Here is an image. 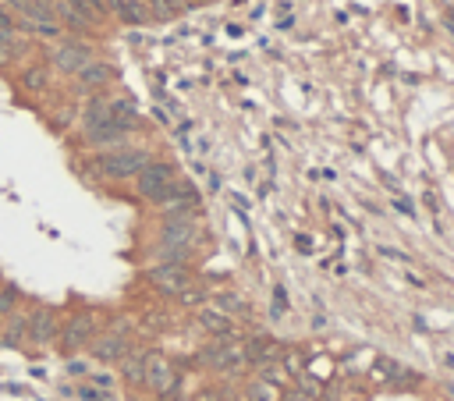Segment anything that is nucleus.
Wrapping results in <instances>:
<instances>
[{"label": "nucleus", "mask_w": 454, "mask_h": 401, "mask_svg": "<svg viewBox=\"0 0 454 401\" xmlns=\"http://www.w3.org/2000/svg\"><path fill=\"white\" fill-rule=\"evenodd\" d=\"M149 160V149H139V146H121V149H110V153H100L96 157V174L100 178H114V181H121V178H135Z\"/></svg>", "instance_id": "obj_1"}, {"label": "nucleus", "mask_w": 454, "mask_h": 401, "mask_svg": "<svg viewBox=\"0 0 454 401\" xmlns=\"http://www.w3.org/2000/svg\"><path fill=\"white\" fill-rule=\"evenodd\" d=\"M174 185H177V174L171 164H160V160H149L139 174H135V192L149 203H164L171 192H174Z\"/></svg>", "instance_id": "obj_2"}, {"label": "nucleus", "mask_w": 454, "mask_h": 401, "mask_svg": "<svg viewBox=\"0 0 454 401\" xmlns=\"http://www.w3.org/2000/svg\"><path fill=\"white\" fill-rule=\"evenodd\" d=\"M93 334H96V313L82 309V313H75L68 323H60L57 341H60V348L71 355V352H78V348H85L89 341H93Z\"/></svg>", "instance_id": "obj_3"}, {"label": "nucleus", "mask_w": 454, "mask_h": 401, "mask_svg": "<svg viewBox=\"0 0 454 401\" xmlns=\"http://www.w3.org/2000/svg\"><path fill=\"white\" fill-rule=\"evenodd\" d=\"M132 352V341H128V323L117 320L107 334H100V341H93V359L100 362H121Z\"/></svg>", "instance_id": "obj_4"}, {"label": "nucleus", "mask_w": 454, "mask_h": 401, "mask_svg": "<svg viewBox=\"0 0 454 401\" xmlns=\"http://www.w3.org/2000/svg\"><path fill=\"white\" fill-rule=\"evenodd\" d=\"M89 60H93V50H89L85 43H78V40H64V43L50 53V65H53L60 75H78Z\"/></svg>", "instance_id": "obj_5"}, {"label": "nucleus", "mask_w": 454, "mask_h": 401, "mask_svg": "<svg viewBox=\"0 0 454 401\" xmlns=\"http://www.w3.org/2000/svg\"><path fill=\"white\" fill-rule=\"evenodd\" d=\"M57 334H60V320H57V313L46 309V305H36V309L28 313V337H25V345L43 348V345L57 341Z\"/></svg>", "instance_id": "obj_6"}, {"label": "nucleus", "mask_w": 454, "mask_h": 401, "mask_svg": "<svg viewBox=\"0 0 454 401\" xmlns=\"http://www.w3.org/2000/svg\"><path fill=\"white\" fill-rule=\"evenodd\" d=\"M142 384L149 391H157V394H171L177 387V373H174V366L160 352H146V377H142Z\"/></svg>", "instance_id": "obj_7"}, {"label": "nucleus", "mask_w": 454, "mask_h": 401, "mask_svg": "<svg viewBox=\"0 0 454 401\" xmlns=\"http://www.w3.org/2000/svg\"><path fill=\"white\" fill-rule=\"evenodd\" d=\"M199 238V221L195 217H171L160 224V241L157 245H181V249H192Z\"/></svg>", "instance_id": "obj_8"}, {"label": "nucleus", "mask_w": 454, "mask_h": 401, "mask_svg": "<svg viewBox=\"0 0 454 401\" xmlns=\"http://www.w3.org/2000/svg\"><path fill=\"white\" fill-rule=\"evenodd\" d=\"M149 281H153L164 295H185L192 288V277L185 266H167V263H157L149 270Z\"/></svg>", "instance_id": "obj_9"}, {"label": "nucleus", "mask_w": 454, "mask_h": 401, "mask_svg": "<svg viewBox=\"0 0 454 401\" xmlns=\"http://www.w3.org/2000/svg\"><path fill=\"white\" fill-rule=\"evenodd\" d=\"M202 362L213 366V369H238L241 362H245V348H241L238 341H231V337H220V341H213L202 352Z\"/></svg>", "instance_id": "obj_10"}, {"label": "nucleus", "mask_w": 454, "mask_h": 401, "mask_svg": "<svg viewBox=\"0 0 454 401\" xmlns=\"http://www.w3.org/2000/svg\"><path fill=\"white\" fill-rule=\"evenodd\" d=\"M85 135V142L93 146V149H103V153H110V149H121V146H128V135L121 132L114 121L110 125H100V128H85L82 132Z\"/></svg>", "instance_id": "obj_11"}, {"label": "nucleus", "mask_w": 454, "mask_h": 401, "mask_svg": "<svg viewBox=\"0 0 454 401\" xmlns=\"http://www.w3.org/2000/svg\"><path fill=\"white\" fill-rule=\"evenodd\" d=\"M28 313H33V309H15L8 316L4 337H0V345H4V348H21L25 345V337H28Z\"/></svg>", "instance_id": "obj_12"}, {"label": "nucleus", "mask_w": 454, "mask_h": 401, "mask_svg": "<svg viewBox=\"0 0 454 401\" xmlns=\"http://www.w3.org/2000/svg\"><path fill=\"white\" fill-rule=\"evenodd\" d=\"M114 121V110H110V100L107 96H93L82 110V132L85 128H100V125H110Z\"/></svg>", "instance_id": "obj_13"}, {"label": "nucleus", "mask_w": 454, "mask_h": 401, "mask_svg": "<svg viewBox=\"0 0 454 401\" xmlns=\"http://www.w3.org/2000/svg\"><path fill=\"white\" fill-rule=\"evenodd\" d=\"M75 78H78L82 89H100V85H107V82L114 78V68L103 65V60H89V65H85Z\"/></svg>", "instance_id": "obj_14"}, {"label": "nucleus", "mask_w": 454, "mask_h": 401, "mask_svg": "<svg viewBox=\"0 0 454 401\" xmlns=\"http://www.w3.org/2000/svg\"><path fill=\"white\" fill-rule=\"evenodd\" d=\"M241 348H245V362H256V366H270L281 355V348L270 341V337H252V341L241 345Z\"/></svg>", "instance_id": "obj_15"}, {"label": "nucleus", "mask_w": 454, "mask_h": 401, "mask_svg": "<svg viewBox=\"0 0 454 401\" xmlns=\"http://www.w3.org/2000/svg\"><path fill=\"white\" fill-rule=\"evenodd\" d=\"M199 327L209 330V334H217V337H234V323L220 309H199Z\"/></svg>", "instance_id": "obj_16"}, {"label": "nucleus", "mask_w": 454, "mask_h": 401, "mask_svg": "<svg viewBox=\"0 0 454 401\" xmlns=\"http://www.w3.org/2000/svg\"><path fill=\"white\" fill-rule=\"evenodd\" d=\"M18 82H21V89H28V92H43V89L50 85V68H46V65H25L21 75H18Z\"/></svg>", "instance_id": "obj_17"}, {"label": "nucleus", "mask_w": 454, "mask_h": 401, "mask_svg": "<svg viewBox=\"0 0 454 401\" xmlns=\"http://www.w3.org/2000/svg\"><path fill=\"white\" fill-rule=\"evenodd\" d=\"M21 50H25V43H21V36L15 33V28H0V68L15 65V57Z\"/></svg>", "instance_id": "obj_18"}, {"label": "nucleus", "mask_w": 454, "mask_h": 401, "mask_svg": "<svg viewBox=\"0 0 454 401\" xmlns=\"http://www.w3.org/2000/svg\"><path fill=\"white\" fill-rule=\"evenodd\" d=\"M114 8H117V18L125 25H146L149 22V11L139 0H114Z\"/></svg>", "instance_id": "obj_19"}, {"label": "nucleus", "mask_w": 454, "mask_h": 401, "mask_svg": "<svg viewBox=\"0 0 454 401\" xmlns=\"http://www.w3.org/2000/svg\"><path fill=\"white\" fill-rule=\"evenodd\" d=\"M121 373H125L128 384H142V377H146V352H128L125 359H121Z\"/></svg>", "instance_id": "obj_20"}, {"label": "nucleus", "mask_w": 454, "mask_h": 401, "mask_svg": "<svg viewBox=\"0 0 454 401\" xmlns=\"http://www.w3.org/2000/svg\"><path fill=\"white\" fill-rule=\"evenodd\" d=\"M189 256H192V249H181V245H157V259L167 266H185Z\"/></svg>", "instance_id": "obj_21"}, {"label": "nucleus", "mask_w": 454, "mask_h": 401, "mask_svg": "<svg viewBox=\"0 0 454 401\" xmlns=\"http://www.w3.org/2000/svg\"><path fill=\"white\" fill-rule=\"evenodd\" d=\"M18 302H21V291L15 284H4L0 288V316H11L18 309Z\"/></svg>", "instance_id": "obj_22"}, {"label": "nucleus", "mask_w": 454, "mask_h": 401, "mask_svg": "<svg viewBox=\"0 0 454 401\" xmlns=\"http://www.w3.org/2000/svg\"><path fill=\"white\" fill-rule=\"evenodd\" d=\"M146 11H149V18H157V22H171V18H177V11L171 8V0H149Z\"/></svg>", "instance_id": "obj_23"}, {"label": "nucleus", "mask_w": 454, "mask_h": 401, "mask_svg": "<svg viewBox=\"0 0 454 401\" xmlns=\"http://www.w3.org/2000/svg\"><path fill=\"white\" fill-rule=\"evenodd\" d=\"M217 305H220V313H245V302H241L234 291H224V295H217Z\"/></svg>", "instance_id": "obj_24"}, {"label": "nucleus", "mask_w": 454, "mask_h": 401, "mask_svg": "<svg viewBox=\"0 0 454 401\" xmlns=\"http://www.w3.org/2000/svg\"><path fill=\"white\" fill-rule=\"evenodd\" d=\"M78 394H82L85 401H114V394H110V391H103V387H82Z\"/></svg>", "instance_id": "obj_25"}, {"label": "nucleus", "mask_w": 454, "mask_h": 401, "mask_svg": "<svg viewBox=\"0 0 454 401\" xmlns=\"http://www.w3.org/2000/svg\"><path fill=\"white\" fill-rule=\"evenodd\" d=\"M281 309H288V295H284V288L274 291V316H281Z\"/></svg>", "instance_id": "obj_26"}, {"label": "nucleus", "mask_w": 454, "mask_h": 401, "mask_svg": "<svg viewBox=\"0 0 454 401\" xmlns=\"http://www.w3.org/2000/svg\"><path fill=\"white\" fill-rule=\"evenodd\" d=\"M298 384H302V391H306V394H313V398L320 394V384H316L313 377H298Z\"/></svg>", "instance_id": "obj_27"}, {"label": "nucleus", "mask_w": 454, "mask_h": 401, "mask_svg": "<svg viewBox=\"0 0 454 401\" xmlns=\"http://www.w3.org/2000/svg\"><path fill=\"white\" fill-rule=\"evenodd\" d=\"M68 373L82 377V373H89V366H85V362H68Z\"/></svg>", "instance_id": "obj_28"}, {"label": "nucleus", "mask_w": 454, "mask_h": 401, "mask_svg": "<svg viewBox=\"0 0 454 401\" xmlns=\"http://www.w3.org/2000/svg\"><path fill=\"white\" fill-rule=\"evenodd\" d=\"M171 8H174V11H177V15H181V11H189V8H192V4H189V0H171Z\"/></svg>", "instance_id": "obj_29"}, {"label": "nucleus", "mask_w": 454, "mask_h": 401, "mask_svg": "<svg viewBox=\"0 0 454 401\" xmlns=\"http://www.w3.org/2000/svg\"><path fill=\"white\" fill-rule=\"evenodd\" d=\"M288 401H306V394H302V391H291V394H288Z\"/></svg>", "instance_id": "obj_30"}, {"label": "nucleus", "mask_w": 454, "mask_h": 401, "mask_svg": "<svg viewBox=\"0 0 454 401\" xmlns=\"http://www.w3.org/2000/svg\"><path fill=\"white\" fill-rule=\"evenodd\" d=\"M451 25H454V11H451Z\"/></svg>", "instance_id": "obj_31"}]
</instances>
